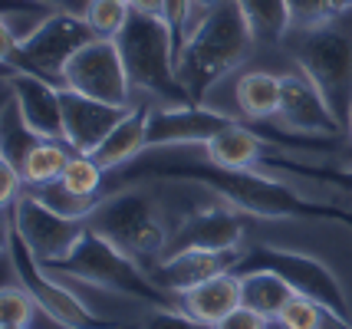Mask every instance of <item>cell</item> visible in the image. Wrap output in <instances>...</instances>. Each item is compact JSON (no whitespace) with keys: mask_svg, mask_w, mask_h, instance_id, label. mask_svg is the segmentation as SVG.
Wrapping results in <instances>:
<instances>
[{"mask_svg":"<svg viewBox=\"0 0 352 329\" xmlns=\"http://www.w3.org/2000/svg\"><path fill=\"white\" fill-rule=\"evenodd\" d=\"M132 106H109L92 95H82L76 89H63V128L66 145L79 155H92L112 128L129 115Z\"/></svg>","mask_w":352,"mask_h":329,"instance_id":"cell-14","label":"cell"},{"mask_svg":"<svg viewBox=\"0 0 352 329\" xmlns=\"http://www.w3.org/2000/svg\"><path fill=\"white\" fill-rule=\"evenodd\" d=\"M135 174H158V178H191L198 185L221 194L230 207L247 211L254 218H270V220H283V218H303V220H333L352 231V211H342L339 204H320V201H307L300 191L287 188L283 181L257 174L254 168H221V165H195V161H184V165H152V168H138Z\"/></svg>","mask_w":352,"mask_h":329,"instance_id":"cell-1","label":"cell"},{"mask_svg":"<svg viewBox=\"0 0 352 329\" xmlns=\"http://www.w3.org/2000/svg\"><path fill=\"white\" fill-rule=\"evenodd\" d=\"M7 89L14 93V102L30 132L50 141H66L63 128V89L50 79L23 73V69H7Z\"/></svg>","mask_w":352,"mask_h":329,"instance_id":"cell-13","label":"cell"},{"mask_svg":"<svg viewBox=\"0 0 352 329\" xmlns=\"http://www.w3.org/2000/svg\"><path fill=\"white\" fill-rule=\"evenodd\" d=\"M280 95H283V79L270 73H244L237 79V106L247 122H263L280 112Z\"/></svg>","mask_w":352,"mask_h":329,"instance_id":"cell-23","label":"cell"},{"mask_svg":"<svg viewBox=\"0 0 352 329\" xmlns=\"http://www.w3.org/2000/svg\"><path fill=\"white\" fill-rule=\"evenodd\" d=\"M138 329H214V326L195 319L188 310H158V313H152Z\"/></svg>","mask_w":352,"mask_h":329,"instance_id":"cell-32","label":"cell"},{"mask_svg":"<svg viewBox=\"0 0 352 329\" xmlns=\"http://www.w3.org/2000/svg\"><path fill=\"white\" fill-rule=\"evenodd\" d=\"M53 10H60V14H76V16H86L92 0H46Z\"/></svg>","mask_w":352,"mask_h":329,"instance_id":"cell-36","label":"cell"},{"mask_svg":"<svg viewBox=\"0 0 352 329\" xmlns=\"http://www.w3.org/2000/svg\"><path fill=\"white\" fill-rule=\"evenodd\" d=\"M254 47L257 36L237 0H221L214 10H208L178 53V79L191 95V106H201L208 89L234 73Z\"/></svg>","mask_w":352,"mask_h":329,"instance_id":"cell-2","label":"cell"},{"mask_svg":"<svg viewBox=\"0 0 352 329\" xmlns=\"http://www.w3.org/2000/svg\"><path fill=\"white\" fill-rule=\"evenodd\" d=\"M30 194L33 198H40L50 211H56V214H63V218H76V220H86L92 211L99 207V201H102V198H79V194H73L69 188H63L60 181L33 185Z\"/></svg>","mask_w":352,"mask_h":329,"instance_id":"cell-27","label":"cell"},{"mask_svg":"<svg viewBox=\"0 0 352 329\" xmlns=\"http://www.w3.org/2000/svg\"><path fill=\"white\" fill-rule=\"evenodd\" d=\"M3 253L10 257L16 277H20V286L36 299V306H40L43 316L56 319V323L66 329H119V323L92 313L82 299H76V293H69V290L33 257V251L27 247V240L16 234L10 207H3Z\"/></svg>","mask_w":352,"mask_h":329,"instance_id":"cell-6","label":"cell"},{"mask_svg":"<svg viewBox=\"0 0 352 329\" xmlns=\"http://www.w3.org/2000/svg\"><path fill=\"white\" fill-rule=\"evenodd\" d=\"M224 112L204 109V106H171V109L148 112V148H178V145H208L217 132L234 126Z\"/></svg>","mask_w":352,"mask_h":329,"instance_id":"cell-12","label":"cell"},{"mask_svg":"<svg viewBox=\"0 0 352 329\" xmlns=\"http://www.w3.org/2000/svg\"><path fill=\"white\" fill-rule=\"evenodd\" d=\"M0 329H30V326H0Z\"/></svg>","mask_w":352,"mask_h":329,"instance_id":"cell-40","label":"cell"},{"mask_svg":"<svg viewBox=\"0 0 352 329\" xmlns=\"http://www.w3.org/2000/svg\"><path fill=\"white\" fill-rule=\"evenodd\" d=\"M129 82L148 95L168 99L171 106H191V95L178 79V53L165 16H148L132 10L122 33L116 36Z\"/></svg>","mask_w":352,"mask_h":329,"instance_id":"cell-4","label":"cell"},{"mask_svg":"<svg viewBox=\"0 0 352 329\" xmlns=\"http://www.w3.org/2000/svg\"><path fill=\"white\" fill-rule=\"evenodd\" d=\"M66 89H76L109 106H129V73L116 40L96 36L66 63Z\"/></svg>","mask_w":352,"mask_h":329,"instance_id":"cell-11","label":"cell"},{"mask_svg":"<svg viewBox=\"0 0 352 329\" xmlns=\"http://www.w3.org/2000/svg\"><path fill=\"white\" fill-rule=\"evenodd\" d=\"M237 260H241V251H175L165 253L148 273L165 293L184 297L188 290L208 283L211 277L230 273Z\"/></svg>","mask_w":352,"mask_h":329,"instance_id":"cell-15","label":"cell"},{"mask_svg":"<svg viewBox=\"0 0 352 329\" xmlns=\"http://www.w3.org/2000/svg\"><path fill=\"white\" fill-rule=\"evenodd\" d=\"M237 3L244 7L257 43H280L290 33L287 0H237Z\"/></svg>","mask_w":352,"mask_h":329,"instance_id":"cell-24","label":"cell"},{"mask_svg":"<svg viewBox=\"0 0 352 329\" xmlns=\"http://www.w3.org/2000/svg\"><path fill=\"white\" fill-rule=\"evenodd\" d=\"M119 329H138V326H119Z\"/></svg>","mask_w":352,"mask_h":329,"instance_id":"cell-42","label":"cell"},{"mask_svg":"<svg viewBox=\"0 0 352 329\" xmlns=\"http://www.w3.org/2000/svg\"><path fill=\"white\" fill-rule=\"evenodd\" d=\"M40 141L43 139L27 128V122H23V115H20V109H16V102H14V93L7 89V102H3V148H0L3 155L0 158L14 161L16 168L23 172V161H27V155Z\"/></svg>","mask_w":352,"mask_h":329,"instance_id":"cell-25","label":"cell"},{"mask_svg":"<svg viewBox=\"0 0 352 329\" xmlns=\"http://www.w3.org/2000/svg\"><path fill=\"white\" fill-rule=\"evenodd\" d=\"M290 56L300 73L320 89L339 126L352 122V30L339 23H320L313 30H290Z\"/></svg>","mask_w":352,"mask_h":329,"instance_id":"cell-5","label":"cell"},{"mask_svg":"<svg viewBox=\"0 0 352 329\" xmlns=\"http://www.w3.org/2000/svg\"><path fill=\"white\" fill-rule=\"evenodd\" d=\"M254 270H270V273H276V277H283V280L290 283L293 293L316 299V303L329 306V310H336L342 319H349L352 323L349 299H346V293H342L336 273L322 264V260H316V257L261 244V247H254V251L241 253V260L234 264V273H237V277H241V273H254Z\"/></svg>","mask_w":352,"mask_h":329,"instance_id":"cell-9","label":"cell"},{"mask_svg":"<svg viewBox=\"0 0 352 329\" xmlns=\"http://www.w3.org/2000/svg\"><path fill=\"white\" fill-rule=\"evenodd\" d=\"M287 14H290V30H313L336 10L333 0H287Z\"/></svg>","mask_w":352,"mask_h":329,"instance_id":"cell-31","label":"cell"},{"mask_svg":"<svg viewBox=\"0 0 352 329\" xmlns=\"http://www.w3.org/2000/svg\"><path fill=\"white\" fill-rule=\"evenodd\" d=\"M241 306V277L230 270V273H221V277H211L208 283H201L195 290H188L182 297V310L208 323V326H217L224 316H230Z\"/></svg>","mask_w":352,"mask_h":329,"instance_id":"cell-19","label":"cell"},{"mask_svg":"<svg viewBox=\"0 0 352 329\" xmlns=\"http://www.w3.org/2000/svg\"><path fill=\"white\" fill-rule=\"evenodd\" d=\"M148 106H138V109H129L119 126L106 135V141L92 152V158L99 161V168L109 172V168H119L129 158H135L138 152H145V135H148Z\"/></svg>","mask_w":352,"mask_h":329,"instance_id":"cell-20","label":"cell"},{"mask_svg":"<svg viewBox=\"0 0 352 329\" xmlns=\"http://www.w3.org/2000/svg\"><path fill=\"white\" fill-rule=\"evenodd\" d=\"M92 40H96V30L89 27L86 16L53 14L30 40L3 53V69H23V73L43 76L53 86L66 89V63Z\"/></svg>","mask_w":352,"mask_h":329,"instance_id":"cell-8","label":"cell"},{"mask_svg":"<svg viewBox=\"0 0 352 329\" xmlns=\"http://www.w3.org/2000/svg\"><path fill=\"white\" fill-rule=\"evenodd\" d=\"M125 3H129V0H125Z\"/></svg>","mask_w":352,"mask_h":329,"instance_id":"cell-44","label":"cell"},{"mask_svg":"<svg viewBox=\"0 0 352 329\" xmlns=\"http://www.w3.org/2000/svg\"><path fill=\"white\" fill-rule=\"evenodd\" d=\"M191 3H195V7H201V10L208 14V10H214V7L221 3V0H191Z\"/></svg>","mask_w":352,"mask_h":329,"instance_id":"cell-39","label":"cell"},{"mask_svg":"<svg viewBox=\"0 0 352 329\" xmlns=\"http://www.w3.org/2000/svg\"><path fill=\"white\" fill-rule=\"evenodd\" d=\"M129 14H132V7L125 0H92L89 10H86V20H89V27L96 30V36L116 40L122 33Z\"/></svg>","mask_w":352,"mask_h":329,"instance_id":"cell-29","label":"cell"},{"mask_svg":"<svg viewBox=\"0 0 352 329\" xmlns=\"http://www.w3.org/2000/svg\"><path fill=\"white\" fill-rule=\"evenodd\" d=\"M349 141H352V122H349Z\"/></svg>","mask_w":352,"mask_h":329,"instance_id":"cell-43","label":"cell"},{"mask_svg":"<svg viewBox=\"0 0 352 329\" xmlns=\"http://www.w3.org/2000/svg\"><path fill=\"white\" fill-rule=\"evenodd\" d=\"M53 14L60 10H53L46 0H0V56L30 40Z\"/></svg>","mask_w":352,"mask_h":329,"instance_id":"cell-21","label":"cell"},{"mask_svg":"<svg viewBox=\"0 0 352 329\" xmlns=\"http://www.w3.org/2000/svg\"><path fill=\"white\" fill-rule=\"evenodd\" d=\"M92 231L99 237H106L109 244H116L122 253L142 260H155L165 257L168 251V231L158 218L155 204L142 194V191H119L106 201H99V207L86 218Z\"/></svg>","mask_w":352,"mask_h":329,"instance_id":"cell-7","label":"cell"},{"mask_svg":"<svg viewBox=\"0 0 352 329\" xmlns=\"http://www.w3.org/2000/svg\"><path fill=\"white\" fill-rule=\"evenodd\" d=\"M346 174H349V191H352V165H349V172H346Z\"/></svg>","mask_w":352,"mask_h":329,"instance_id":"cell-41","label":"cell"},{"mask_svg":"<svg viewBox=\"0 0 352 329\" xmlns=\"http://www.w3.org/2000/svg\"><path fill=\"white\" fill-rule=\"evenodd\" d=\"M102 168H99V161L92 155H69L66 161V168H63V178L60 185L63 188H69L73 194L79 198H99V188H102Z\"/></svg>","mask_w":352,"mask_h":329,"instance_id":"cell-28","label":"cell"},{"mask_svg":"<svg viewBox=\"0 0 352 329\" xmlns=\"http://www.w3.org/2000/svg\"><path fill=\"white\" fill-rule=\"evenodd\" d=\"M237 207H198L182 220L178 237L165 253L175 251H237L241 247V237L244 227L234 214Z\"/></svg>","mask_w":352,"mask_h":329,"instance_id":"cell-17","label":"cell"},{"mask_svg":"<svg viewBox=\"0 0 352 329\" xmlns=\"http://www.w3.org/2000/svg\"><path fill=\"white\" fill-rule=\"evenodd\" d=\"M191 0H165V23H168V30H171V36H175V53H182V47H184V23H188V14H191Z\"/></svg>","mask_w":352,"mask_h":329,"instance_id":"cell-33","label":"cell"},{"mask_svg":"<svg viewBox=\"0 0 352 329\" xmlns=\"http://www.w3.org/2000/svg\"><path fill=\"white\" fill-rule=\"evenodd\" d=\"M290 299H293V290L283 277H276L270 270L241 273V306H247V310H257L261 316L276 323Z\"/></svg>","mask_w":352,"mask_h":329,"instance_id":"cell-22","label":"cell"},{"mask_svg":"<svg viewBox=\"0 0 352 329\" xmlns=\"http://www.w3.org/2000/svg\"><path fill=\"white\" fill-rule=\"evenodd\" d=\"M69 161V145L66 141H50L43 139L33 148L27 161H23V185H50V181H60L63 168Z\"/></svg>","mask_w":352,"mask_h":329,"instance_id":"cell-26","label":"cell"},{"mask_svg":"<svg viewBox=\"0 0 352 329\" xmlns=\"http://www.w3.org/2000/svg\"><path fill=\"white\" fill-rule=\"evenodd\" d=\"M129 7L138 10V14H148V16L165 14V0H129Z\"/></svg>","mask_w":352,"mask_h":329,"instance_id":"cell-37","label":"cell"},{"mask_svg":"<svg viewBox=\"0 0 352 329\" xmlns=\"http://www.w3.org/2000/svg\"><path fill=\"white\" fill-rule=\"evenodd\" d=\"M280 79H283V95H280L276 119L290 132H303V135H339V132H346L339 126V119L333 115L329 102L322 99L320 89L303 73Z\"/></svg>","mask_w":352,"mask_h":329,"instance_id":"cell-16","label":"cell"},{"mask_svg":"<svg viewBox=\"0 0 352 329\" xmlns=\"http://www.w3.org/2000/svg\"><path fill=\"white\" fill-rule=\"evenodd\" d=\"M20 194H23V172L14 161L0 158V201H3V207H10Z\"/></svg>","mask_w":352,"mask_h":329,"instance_id":"cell-34","label":"cell"},{"mask_svg":"<svg viewBox=\"0 0 352 329\" xmlns=\"http://www.w3.org/2000/svg\"><path fill=\"white\" fill-rule=\"evenodd\" d=\"M36 313H40V306L23 286L7 283L0 290V326H30Z\"/></svg>","mask_w":352,"mask_h":329,"instance_id":"cell-30","label":"cell"},{"mask_svg":"<svg viewBox=\"0 0 352 329\" xmlns=\"http://www.w3.org/2000/svg\"><path fill=\"white\" fill-rule=\"evenodd\" d=\"M333 10H336V14H349V10H352V0H333Z\"/></svg>","mask_w":352,"mask_h":329,"instance_id":"cell-38","label":"cell"},{"mask_svg":"<svg viewBox=\"0 0 352 329\" xmlns=\"http://www.w3.org/2000/svg\"><path fill=\"white\" fill-rule=\"evenodd\" d=\"M50 273L76 277V280H86L92 286H102V290H112V293L142 299V303H148L155 310H178L182 306V297L165 293L152 280V273L142 270V264L135 257H129L116 244H109L106 237H99L89 224H86V231L79 237V244L73 247V253L63 257L60 264L50 266Z\"/></svg>","mask_w":352,"mask_h":329,"instance_id":"cell-3","label":"cell"},{"mask_svg":"<svg viewBox=\"0 0 352 329\" xmlns=\"http://www.w3.org/2000/svg\"><path fill=\"white\" fill-rule=\"evenodd\" d=\"M274 141L257 135L247 122H234L204 145V155L211 165H221V168H257L274 155Z\"/></svg>","mask_w":352,"mask_h":329,"instance_id":"cell-18","label":"cell"},{"mask_svg":"<svg viewBox=\"0 0 352 329\" xmlns=\"http://www.w3.org/2000/svg\"><path fill=\"white\" fill-rule=\"evenodd\" d=\"M10 218H14L16 234L27 240V247L33 257L50 270L53 264H60L63 257H69L73 247L79 244V237L86 231V220L63 218L56 211H50L40 198H33L30 191H23L14 204H10Z\"/></svg>","mask_w":352,"mask_h":329,"instance_id":"cell-10","label":"cell"},{"mask_svg":"<svg viewBox=\"0 0 352 329\" xmlns=\"http://www.w3.org/2000/svg\"><path fill=\"white\" fill-rule=\"evenodd\" d=\"M276 323L274 319H267V316H261L257 310H247V306H237L230 316H224L221 323H217L214 329H274Z\"/></svg>","mask_w":352,"mask_h":329,"instance_id":"cell-35","label":"cell"}]
</instances>
